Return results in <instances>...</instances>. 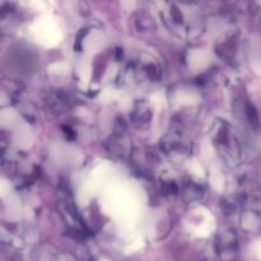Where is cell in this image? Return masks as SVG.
Instances as JSON below:
<instances>
[{
	"mask_svg": "<svg viewBox=\"0 0 261 261\" xmlns=\"http://www.w3.org/2000/svg\"><path fill=\"white\" fill-rule=\"evenodd\" d=\"M150 119H152L150 110L145 105L138 103L132 114V121L134 122V125H137L138 127H143L144 125L149 124Z\"/></svg>",
	"mask_w": 261,
	"mask_h": 261,
	"instance_id": "1",
	"label": "cell"
}]
</instances>
